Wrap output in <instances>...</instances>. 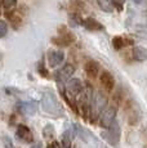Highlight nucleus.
<instances>
[{"label":"nucleus","mask_w":147,"mask_h":148,"mask_svg":"<svg viewBox=\"0 0 147 148\" xmlns=\"http://www.w3.org/2000/svg\"><path fill=\"white\" fill-rule=\"evenodd\" d=\"M132 56L135 61L145 62L147 61V49L143 47H134L132 50Z\"/></svg>","instance_id":"14"},{"label":"nucleus","mask_w":147,"mask_h":148,"mask_svg":"<svg viewBox=\"0 0 147 148\" xmlns=\"http://www.w3.org/2000/svg\"><path fill=\"white\" fill-rule=\"evenodd\" d=\"M107 110V99L101 93H97L92 99V120L101 117V115Z\"/></svg>","instance_id":"2"},{"label":"nucleus","mask_w":147,"mask_h":148,"mask_svg":"<svg viewBox=\"0 0 147 148\" xmlns=\"http://www.w3.org/2000/svg\"><path fill=\"white\" fill-rule=\"evenodd\" d=\"M83 25L87 30L89 31H102L103 30V25H101L98 21H95L94 18H87V19H83Z\"/></svg>","instance_id":"13"},{"label":"nucleus","mask_w":147,"mask_h":148,"mask_svg":"<svg viewBox=\"0 0 147 148\" xmlns=\"http://www.w3.org/2000/svg\"><path fill=\"white\" fill-rule=\"evenodd\" d=\"M5 17L10 21V23L13 25V27H18L22 23V17L16 12L14 9L12 10H5Z\"/></svg>","instance_id":"15"},{"label":"nucleus","mask_w":147,"mask_h":148,"mask_svg":"<svg viewBox=\"0 0 147 148\" xmlns=\"http://www.w3.org/2000/svg\"><path fill=\"white\" fill-rule=\"evenodd\" d=\"M101 84L107 92H111L114 89V85H115V79L109 71H103L102 75H101Z\"/></svg>","instance_id":"10"},{"label":"nucleus","mask_w":147,"mask_h":148,"mask_svg":"<svg viewBox=\"0 0 147 148\" xmlns=\"http://www.w3.org/2000/svg\"><path fill=\"white\" fill-rule=\"evenodd\" d=\"M66 89L71 95H78L84 90L83 84H81V81L79 79H70L66 84Z\"/></svg>","instance_id":"8"},{"label":"nucleus","mask_w":147,"mask_h":148,"mask_svg":"<svg viewBox=\"0 0 147 148\" xmlns=\"http://www.w3.org/2000/svg\"><path fill=\"white\" fill-rule=\"evenodd\" d=\"M8 32V25L5 23V21H1L0 22V38H5V35H7Z\"/></svg>","instance_id":"24"},{"label":"nucleus","mask_w":147,"mask_h":148,"mask_svg":"<svg viewBox=\"0 0 147 148\" xmlns=\"http://www.w3.org/2000/svg\"><path fill=\"white\" fill-rule=\"evenodd\" d=\"M3 7L5 8V10H12L16 5V0H1Z\"/></svg>","instance_id":"21"},{"label":"nucleus","mask_w":147,"mask_h":148,"mask_svg":"<svg viewBox=\"0 0 147 148\" xmlns=\"http://www.w3.org/2000/svg\"><path fill=\"white\" fill-rule=\"evenodd\" d=\"M52 42L54 45H57V47H69V45H71V42H70L67 39H65L63 36H58V38H52Z\"/></svg>","instance_id":"19"},{"label":"nucleus","mask_w":147,"mask_h":148,"mask_svg":"<svg viewBox=\"0 0 147 148\" xmlns=\"http://www.w3.org/2000/svg\"><path fill=\"white\" fill-rule=\"evenodd\" d=\"M103 136H104V138H106L111 144L116 146V144L119 143V140H120V126H119L117 121H114V122H112V125L109 127L107 133H104Z\"/></svg>","instance_id":"6"},{"label":"nucleus","mask_w":147,"mask_h":148,"mask_svg":"<svg viewBox=\"0 0 147 148\" xmlns=\"http://www.w3.org/2000/svg\"><path fill=\"white\" fill-rule=\"evenodd\" d=\"M41 107L47 113L53 116H61L62 115V107L59 104L58 99L52 92H44L41 97Z\"/></svg>","instance_id":"1"},{"label":"nucleus","mask_w":147,"mask_h":148,"mask_svg":"<svg viewBox=\"0 0 147 148\" xmlns=\"http://www.w3.org/2000/svg\"><path fill=\"white\" fill-rule=\"evenodd\" d=\"M16 110L23 115H35L38 111V102L29 101V102H18L16 104Z\"/></svg>","instance_id":"7"},{"label":"nucleus","mask_w":147,"mask_h":148,"mask_svg":"<svg viewBox=\"0 0 147 148\" xmlns=\"http://www.w3.org/2000/svg\"><path fill=\"white\" fill-rule=\"evenodd\" d=\"M97 3L103 12L110 13L114 10V0H97Z\"/></svg>","instance_id":"16"},{"label":"nucleus","mask_w":147,"mask_h":148,"mask_svg":"<svg viewBox=\"0 0 147 148\" xmlns=\"http://www.w3.org/2000/svg\"><path fill=\"white\" fill-rule=\"evenodd\" d=\"M112 101H114V103H115V107H119L124 103V94H123L121 88H117V89L115 90L114 95H112Z\"/></svg>","instance_id":"17"},{"label":"nucleus","mask_w":147,"mask_h":148,"mask_svg":"<svg viewBox=\"0 0 147 148\" xmlns=\"http://www.w3.org/2000/svg\"><path fill=\"white\" fill-rule=\"evenodd\" d=\"M133 1H134L135 4H141V3H142V0H133Z\"/></svg>","instance_id":"27"},{"label":"nucleus","mask_w":147,"mask_h":148,"mask_svg":"<svg viewBox=\"0 0 147 148\" xmlns=\"http://www.w3.org/2000/svg\"><path fill=\"white\" fill-rule=\"evenodd\" d=\"M116 108L115 106H111V107H107V110L101 115L100 117V125L102 127H106L109 129L110 126L112 125V122L115 121V116H116Z\"/></svg>","instance_id":"4"},{"label":"nucleus","mask_w":147,"mask_h":148,"mask_svg":"<svg viewBox=\"0 0 147 148\" xmlns=\"http://www.w3.org/2000/svg\"><path fill=\"white\" fill-rule=\"evenodd\" d=\"M17 136H18L19 139H22L23 142H26V143H31L34 139L32 133H31V130L26 125H19V126L17 127Z\"/></svg>","instance_id":"11"},{"label":"nucleus","mask_w":147,"mask_h":148,"mask_svg":"<svg viewBox=\"0 0 147 148\" xmlns=\"http://www.w3.org/2000/svg\"><path fill=\"white\" fill-rule=\"evenodd\" d=\"M3 140H4L5 148H13V143H12V140H10L9 136H4V138H3Z\"/></svg>","instance_id":"25"},{"label":"nucleus","mask_w":147,"mask_h":148,"mask_svg":"<svg viewBox=\"0 0 147 148\" xmlns=\"http://www.w3.org/2000/svg\"><path fill=\"white\" fill-rule=\"evenodd\" d=\"M31 148H40V146H39V144H34V146L31 147Z\"/></svg>","instance_id":"28"},{"label":"nucleus","mask_w":147,"mask_h":148,"mask_svg":"<svg viewBox=\"0 0 147 148\" xmlns=\"http://www.w3.org/2000/svg\"><path fill=\"white\" fill-rule=\"evenodd\" d=\"M124 3H125V0H114V4H115V7H116L119 10H121V9H123V5H124Z\"/></svg>","instance_id":"26"},{"label":"nucleus","mask_w":147,"mask_h":148,"mask_svg":"<svg viewBox=\"0 0 147 148\" xmlns=\"http://www.w3.org/2000/svg\"><path fill=\"white\" fill-rule=\"evenodd\" d=\"M38 72L40 73L43 77H48L49 76V72H48V70L45 68V66H44V63L43 62H40V63L38 64Z\"/></svg>","instance_id":"23"},{"label":"nucleus","mask_w":147,"mask_h":148,"mask_svg":"<svg viewBox=\"0 0 147 148\" xmlns=\"http://www.w3.org/2000/svg\"><path fill=\"white\" fill-rule=\"evenodd\" d=\"M65 59V54L61 50H50L48 53V62H49L50 67H57L58 64L62 63Z\"/></svg>","instance_id":"9"},{"label":"nucleus","mask_w":147,"mask_h":148,"mask_svg":"<svg viewBox=\"0 0 147 148\" xmlns=\"http://www.w3.org/2000/svg\"><path fill=\"white\" fill-rule=\"evenodd\" d=\"M84 70H85V73L88 75L89 79H95L100 72V66L95 61H88L84 66Z\"/></svg>","instance_id":"12"},{"label":"nucleus","mask_w":147,"mask_h":148,"mask_svg":"<svg viewBox=\"0 0 147 148\" xmlns=\"http://www.w3.org/2000/svg\"><path fill=\"white\" fill-rule=\"evenodd\" d=\"M125 45H126V40L123 39L121 36H115V38L112 39V47H114V49L121 50Z\"/></svg>","instance_id":"18"},{"label":"nucleus","mask_w":147,"mask_h":148,"mask_svg":"<svg viewBox=\"0 0 147 148\" xmlns=\"http://www.w3.org/2000/svg\"><path fill=\"white\" fill-rule=\"evenodd\" d=\"M74 72H75V66L71 63H66L63 67L59 68L57 72H56V80L58 82H65L66 80L71 79Z\"/></svg>","instance_id":"5"},{"label":"nucleus","mask_w":147,"mask_h":148,"mask_svg":"<svg viewBox=\"0 0 147 148\" xmlns=\"http://www.w3.org/2000/svg\"><path fill=\"white\" fill-rule=\"evenodd\" d=\"M124 110H125L126 119H128L129 125H137L141 119V115H139V110H138L135 102H133L132 99L126 101L125 103H124Z\"/></svg>","instance_id":"3"},{"label":"nucleus","mask_w":147,"mask_h":148,"mask_svg":"<svg viewBox=\"0 0 147 148\" xmlns=\"http://www.w3.org/2000/svg\"><path fill=\"white\" fill-rule=\"evenodd\" d=\"M62 144H63L65 148H71V139H70V135L67 132L62 136Z\"/></svg>","instance_id":"22"},{"label":"nucleus","mask_w":147,"mask_h":148,"mask_svg":"<svg viewBox=\"0 0 147 148\" xmlns=\"http://www.w3.org/2000/svg\"><path fill=\"white\" fill-rule=\"evenodd\" d=\"M44 136L47 139H50L54 136V127H53L52 125H47V126L44 127Z\"/></svg>","instance_id":"20"}]
</instances>
